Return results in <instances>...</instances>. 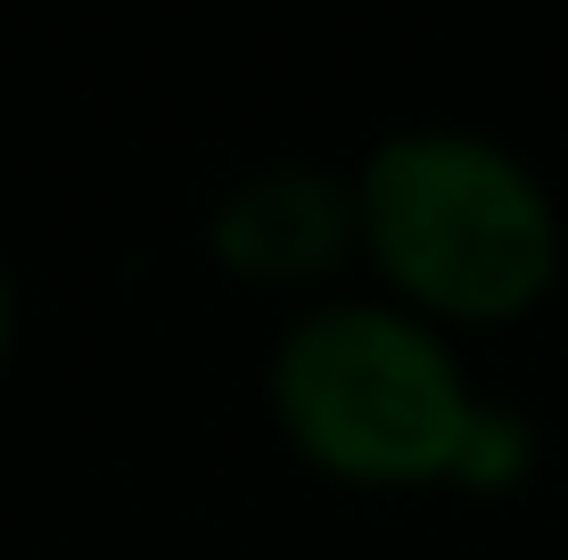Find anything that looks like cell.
Returning <instances> with one entry per match:
<instances>
[{
    "label": "cell",
    "instance_id": "cell-1",
    "mask_svg": "<svg viewBox=\"0 0 568 560\" xmlns=\"http://www.w3.org/2000/svg\"><path fill=\"white\" fill-rule=\"evenodd\" d=\"M272 404L322 470L371 487L469 470L495 437H519L511 420L478 413L445 330L371 297H338L288 322L272 346Z\"/></svg>",
    "mask_w": 568,
    "mask_h": 560
},
{
    "label": "cell",
    "instance_id": "cell-2",
    "mask_svg": "<svg viewBox=\"0 0 568 560\" xmlns=\"http://www.w3.org/2000/svg\"><path fill=\"white\" fill-rule=\"evenodd\" d=\"M363 240L445 314H519L560 273V206L544 173L469 124L387 132L355 182Z\"/></svg>",
    "mask_w": 568,
    "mask_h": 560
},
{
    "label": "cell",
    "instance_id": "cell-3",
    "mask_svg": "<svg viewBox=\"0 0 568 560\" xmlns=\"http://www.w3.org/2000/svg\"><path fill=\"white\" fill-rule=\"evenodd\" d=\"M355 231H363L355 190L313 165H272L214 206V247L240 273H322Z\"/></svg>",
    "mask_w": 568,
    "mask_h": 560
},
{
    "label": "cell",
    "instance_id": "cell-4",
    "mask_svg": "<svg viewBox=\"0 0 568 560\" xmlns=\"http://www.w3.org/2000/svg\"><path fill=\"white\" fill-rule=\"evenodd\" d=\"M9 330H17V288H9V264H0V355H9Z\"/></svg>",
    "mask_w": 568,
    "mask_h": 560
}]
</instances>
